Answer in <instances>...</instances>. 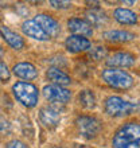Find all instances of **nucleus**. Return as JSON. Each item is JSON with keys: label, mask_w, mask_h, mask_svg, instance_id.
I'll return each instance as SVG.
<instances>
[{"label": "nucleus", "mask_w": 140, "mask_h": 148, "mask_svg": "<svg viewBox=\"0 0 140 148\" xmlns=\"http://www.w3.org/2000/svg\"><path fill=\"white\" fill-rule=\"evenodd\" d=\"M113 148H140V124L131 121L121 125L112 140Z\"/></svg>", "instance_id": "obj_1"}, {"label": "nucleus", "mask_w": 140, "mask_h": 148, "mask_svg": "<svg viewBox=\"0 0 140 148\" xmlns=\"http://www.w3.org/2000/svg\"><path fill=\"white\" fill-rule=\"evenodd\" d=\"M12 92H14V96L16 100L27 108H32L38 102V89H36V86L30 84V82H16L12 86Z\"/></svg>", "instance_id": "obj_2"}, {"label": "nucleus", "mask_w": 140, "mask_h": 148, "mask_svg": "<svg viewBox=\"0 0 140 148\" xmlns=\"http://www.w3.org/2000/svg\"><path fill=\"white\" fill-rule=\"evenodd\" d=\"M101 77L105 84H108L110 88H115V89H129L133 85V78L131 74L124 70L113 69V67L105 69Z\"/></svg>", "instance_id": "obj_3"}, {"label": "nucleus", "mask_w": 140, "mask_h": 148, "mask_svg": "<svg viewBox=\"0 0 140 148\" xmlns=\"http://www.w3.org/2000/svg\"><path fill=\"white\" fill-rule=\"evenodd\" d=\"M135 109H136V104L125 101L117 96H110L105 101V112L113 117L127 116L129 113H132Z\"/></svg>", "instance_id": "obj_4"}, {"label": "nucleus", "mask_w": 140, "mask_h": 148, "mask_svg": "<svg viewBox=\"0 0 140 148\" xmlns=\"http://www.w3.org/2000/svg\"><path fill=\"white\" fill-rule=\"evenodd\" d=\"M75 124L78 127L80 133L86 139L96 137L102 128L101 123L96 117H90V116H80L77 119V121H75Z\"/></svg>", "instance_id": "obj_5"}, {"label": "nucleus", "mask_w": 140, "mask_h": 148, "mask_svg": "<svg viewBox=\"0 0 140 148\" xmlns=\"http://www.w3.org/2000/svg\"><path fill=\"white\" fill-rule=\"evenodd\" d=\"M43 96L46 100L57 104H66L71 97L70 90L65 89L63 86L58 85H47L43 88Z\"/></svg>", "instance_id": "obj_6"}, {"label": "nucleus", "mask_w": 140, "mask_h": 148, "mask_svg": "<svg viewBox=\"0 0 140 148\" xmlns=\"http://www.w3.org/2000/svg\"><path fill=\"white\" fill-rule=\"evenodd\" d=\"M34 20L42 27V30L49 35V38H55L59 34V24L53 16L46 14H38Z\"/></svg>", "instance_id": "obj_7"}, {"label": "nucleus", "mask_w": 140, "mask_h": 148, "mask_svg": "<svg viewBox=\"0 0 140 148\" xmlns=\"http://www.w3.org/2000/svg\"><path fill=\"white\" fill-rule=\"evenodd\" d=\"M22 31L24 32V35L30 36L32 39H36V40H47L49 35L42 30V27L39 26L34 19L32 20H26L23 24H22Z\"/></svg>", "instance_id": "obj_8"}, {"label": "nucleus", "mask_w": 140, "mask_h": 148, "mask_svg": "<svg viewBox=\"0 0 140 148\" xmlns=\"http://www.w3.org/2000/svg\"><path fill=\"white\" fill-rule=\"evenodd\" d=\"M135 61H136V58L131 53H116L112 57H109V59L106 61V65L112 66L113 69H116V67H129L135 63Z\"/></svg>", "instance_id": "obj_9"}, {"label": "nucleus", "mask_w": 140, "mask_h": 148, "mask_svg": "<svg viewBox=\"0 0 140 148\" xmlns=\"http://www.w3.org/2000/svg\"><path fill=\"white\" fill-rule=\"evenodd\" d=\"M39 117H40V121L42 124L47 128H54L59 124L61 121V116H59V112L51 106H46V108H42L40 112H39Z\"/></svg>", "instance_id": "obj_10"}, {"label": "nucleus", "mask_w": 140, "mask_h": 148, "mask_svg": "<svg viewBox=\"0 0 140 148\" xmlns=\"http://www.w3.org/2000/svg\"><path fill=\"white\" fill-rule=\"evenodd\" d=\"M67 26H69V30L71 32H74L75 35L80 36H90L93 34V30H92V26L90 23L85 22L82 19H78V18H73L67 22Z\"/></svg>", "instance_id": "obj_11"}, {"label": "nucleus", "mask_w": 140, "mask_h": 148, "mask_svg": "<svg viewBox=\"0 0 140 148\" xmlns=\"http://www.w3.org/2000/svg\"><path fill=\"white\" fill-rule=\"evenodd\" d=\"M65 45L70 53H81V51H85L90 47V40L80 35H70L66 39Z\"/></svg>", "instance_id": "obj_12"}, {"label": "nucleus", "mask_w": 140, "mask_h": 148, "mask_svg": "<svg viewBox=\"0 0 140 148\" xmlns=\"http://www.w3.org/2000/svg\"><path fill=\"white\" fill-rule=\"evenodd\" d=\"M0 34L1 36L4 38V40L12 47V49H15V50H22L24 47V40L23 38L19 35V34H16V32L11 31L8 27H0Z\"/></svg>", "instance_id": "obj_13"}, {"label": "nucleus", "mask_w": 140, "mask_h": 148, "mask_svg": "<svg viewBox=\"0 0 140 148\" xmlns=\"http://www.w3.org/2000/svg\"><path fill=\"white\" fill-rule=\"evenodd\" d=\"M14 74L18 75L19 78H22V79L30 81V79H34V78L38 75V71H36L35 66L31 65V63L20 62V63H18V65L14 66Z\"/></svg>", "instance_id": "obj_14"}, {"label": "nucleus", "mask_w": 140, "mask_h": 148, "mask_svg": "<svg viewBox=\"0 0 140 148\" xmlns=\"http://www.w3.org/2000/svg\"><path fill=\"white\" fill-rule=\"evenodd\" d=\"M46 75L51 82H54V85H58V86L69 85L70 82H71V78H70L66 73H63L62 70H59L58 67H50V69L47 70Z\"/></svg>", "instance_id": "obj_15"}, {"label": "nucleus", "mask_w": 140, "mask_h": 148, "mask_svg": "<svg viewBox=\"0 0 140 148\" xmlns=\"http://www.w3.org/2000/svg\"><path fill=\"white\" fill-rule=\"evenodd\" d=\"M115 19L121 24H135L137 23V15L135 12L129 11V10H125V8H117L115 14Z\"/></svg>", "instance_id": "obj_16"}, {"label": "nucleus", "mask_w": 140, "mask_h": 148, "mask_svg": "<svg viewBox=\"0 0 140 148\" xmlns=\"http://www.w3.org/2000/svg\"><path fill=\"white\" fill-rule=\"evenodd\" d=\"M104 38L113 42H128L135 38L132 32L124 31V30H110V31L104 32Z\"/></svg>", "instance_id": "obj_17"}, {"label": "nucleus", "mask_w": 140, "mask_h": 148, "mask_svg": "<svg viewBox=\"0 0 140 148\" xmlns=\"http://www.w3.org/2000/svg\"><path fill=\"white\" fill-rule=\"evenodd\" d=\"M86 19L90 22V26L93 24L96 27L104 26V24L106 23V15H105V12H102L101 10H98V8L89 10V11L86 12Z\"/></svg>", "instance_id": "obj_18"}, {"label": "nucleus", "mask_w": 140, "mask_h": 148, "mask_svg": "<svg viewBox=\"0 0 140 148\" xmlns=\"http://www.w3.org/2000/svg\"><path fill=\"white\" fill-rule=\"evenodd\" d=\"M78 101H80V105L86 109H90L96 105V97H94L93 92H90V90H82L78 94Z\"/></svg>", "instance_id": "obj_19"}, {"label": "nucleus", "mask_w": 140, "mask_h": 148, "mask_svg": "<svg viewBox=\"0 0 140 148\" xmlns=\"http://www.w3.org/2000/svg\"><path fill=\"white\" fill-rule=\"evenodd\" d=\"M11 77V74H10V70H8L7 65L3 62V61H0V81L3 82H7Z\"/></svg>", "instance_id": "obj_20"}, {"label": "nucleus", "mask_w": 140, "mask_h": 148, "mask_svg": "<svg viewBox=\"0 0 140 148\" xmlns=\"http://www.w3.org/2000/svg\"><path fill=\"white\" fill-rule=\"evenodd\" d=\"M90 55H92V58L94 59H102L106 55V50H105V47H101V46H98L96 47V49H93L92 50V53H90Z\"/></svg>", "instance_id": "obj_21"}, {"label": "nucleus", "mask_w": 140, "mask_h": 148, "mask_svg": "<svg viewBox=\"0 0 140 148\" xmlns=\"http://www.w3.org/2000/svg\"><path fill=\"white\" fill-rule=\"evenodd\" d=\"M5 148H28V147L24 144L23 141H20V140H12V141H10V143H8Z\"/></svg>", "instance_id": "obj_22"}, {"label": "nucleus", "mask_w": 140, "mask_h": 148, "mask_svg": "<svg viewBox=\"0 0 140 148\" xmlns=\"http://www.w3.org/2000/svg\"><path fill=\"white\" fill-rule=\"evenodd\" d=\"M50 4L53 5V7H55V8H69L70 5H71L70 1H55V0L50 1Z\"/></svg>", "instance_id": "obj_23"}, {"label": "nucleus", "mask_w": 140, "mask_h": 148, "mask_svg": "<svg viewBox=\"0 0 140 148\" xmlns=\"http://www.w3.org/2000/svg\"><path fill=\"white\" fill-rule=\"evenodd\" d=\"M3 54H4V51H3V49H1V47H0V58H1V57H3Z\"/></svg>", "instance_id": "obj_24"}]
</instances>
